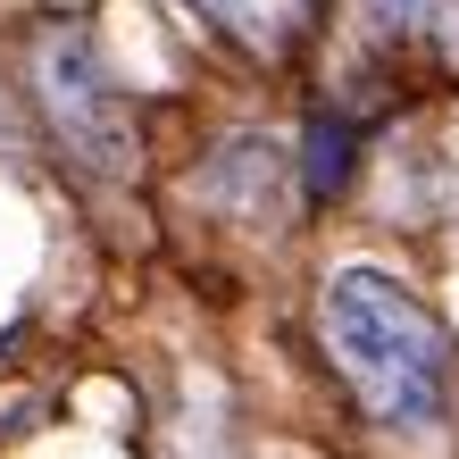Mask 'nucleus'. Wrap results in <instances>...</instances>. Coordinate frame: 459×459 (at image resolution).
<instances>
[{
  "label": "nucleus",
  "mask_w": 459,
  "mask_h": 459,
  "mask_svg": "<svg viewBox=\"0 0 459 459\" xmlns=\"http://www.w3.org/2000/svg\"><path fill=\"white\" fill-rule=\"evenodd\" d=\"M317 334H326L334 376L385 435H435L451 418V334L401 276L359 259L334 267L317 292Z\"/></svg>",
  "instance_id": "1"
},
{
  "label": "nucleus",
  "mask_w": 459,
  "mask_h": 459,
  "mask_svg": "<svg viewBox=\"0 0 459 459\" xmlns=\"http://www.w3.org/2000/svg\"><path fill=\"white\" fill-rule=\"evenodd\" d=\"M34 109L59 134V151L92 176H126L134 168V109L109 84V59L92 50L84 25H50L34 42Z\"/></svg>",
  "instance_id": "2"
},
{
  "label": "nucleus",
  "mask_w": 459,
  "mask_h": 459,
  "mask_svg": "<svg viewBox=\"0 0 459 459\" xmlns=\"http://www.w3.org/2000/svg\"><path fill=\"white\" fill-rule=\"evenodd\" d=\"M276 184H284V151L267 134H234L201 159V201H218L226 218H259L276 201Z\"/></svg>",
  "instance_id": "3"
},
{
  "label": "nucleus",
  "mask_w": 459,
  "mask_h": 459,
  "mask_svg": "<svg viewBox=\"0 0 459 459\" xmlns=\"http://www.w3.org/2000/svg\"><path fill=\"white\" fill-rule=\"evenodd\" d=\"M368 34L401 42V50H443L459 59V0H359Z\"/></svg>",
  "instance_id": "4"
},
{
  "label": "nucleus",
  "mask_w": 459,
  "mask_h": 459,
  "mask_svg": "<svg viewBox=\"0 0 459 459\" xmlns=\"http://www.w3.org/2000/svg\"><path fill=\"white\" fill-rule=\"evenodd\" d=\"M351 168H359V126L334 117V109H317L309 134H301V193L309 201H334L342 184H351Z\"/></svg>",
  "instance_id": "5"
},
{
  "label": "nucleus",
  "mask_w": 459,
  "mask_h": 459,
  "mask_svg": "<svg viewBox=\"0 0 459 459\" xmlns=\"http://www.w3.org/2000/svg\"><path fill=\"white\" fill-rule=\"evenodd\" d=\"M184 9H201L209 25H267L284 0H184Z\"/></svg>",
  "instance_id": "6"
},
{
  "label": "nucleus",
  "mask_w": 459,
  "mask_h": 459,
  "mask_svg": "<svg viewBox=\"0 0 459 459\" xmlns=\"http://www.w3.org/2000/svg\"><path fill=\"white\" fill-rule=\"evenodd\" d=\"M0 143H9V117H0Z\"/></svg>",
  "instance_id": "7"
}]
</instances>
